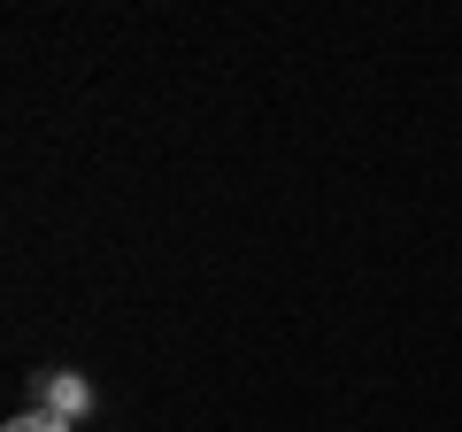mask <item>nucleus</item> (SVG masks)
<instances>
[{
  "label": "nucleus",
  "mask_w": 462,
  "mask_h": 432,
  "mask_svg": "<svg viewBox=\"0 0 462 432\" xmlns=\"http://www.w3.org/2000/svg\"><path fill=\"white\" fill-rule=\"evenodd\" d=\"M32 386H39V409L47 417H69V425H78V417L93 409V386H85L78 371H39Z\"/></svg>",
  "instance_id": "obj_1"
},
{
  "label": "nucleus",
  "mask_w": 462,
  "mask_h": 432,
  "mask_svg": "<svg viewBox=\"0 0 462 432\" xmlns=\"http://www.w3.org/2000/svg\"><path fill=\"white\" fill-rule=\"evenodd\" d=\"M0 432H69V417H47V409H23V417H8Z\"/></svg>",
  "instance_id": "obj_2"
}]
</instances>
